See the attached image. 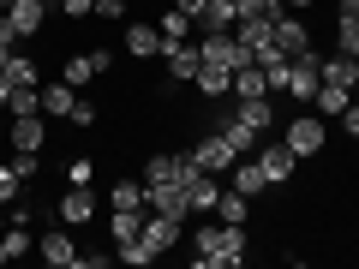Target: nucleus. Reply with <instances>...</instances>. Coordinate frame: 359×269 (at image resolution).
Segmentation results:
<instances>
[{
    "mask_svg": "<svg viewBox=\"0 0 359 269\" xmlns=\"http://www.w3.org/2000/svg\"><path fill=\"white\" fill-rule=\"evenodd\" d=\"M245 257V228L216 221V228H198V263L204 269H233Z\"/></svg>",
    "mask_w": 359,
    "mask_h": 269,
    "instance_id": "obj_1",
    "label": "nucleus"
},
{
    "mask_svg": "<svg viewBox=\"0 0 359 269\" xmlns=\"http://www.w3.org/2000/svg\"><path fill=\"white\" fill-rule=\"evenodd\" d=\"M318 84H323V54L318 48L294 54V60H287V96H294V102H311Z\"/></svg>",
    "mask_w": 359,
    "mask_h": 269,
    "instance_id": "obj_2",
    "label": "nucleus"
},
{
    "mask_svg": "<svg viewBox=\"0 0 359 269\" xmlns=\"http://www.w3.org/2000/svg\"><path fill=\"white\" fill-rule=\"evenodd\" d=\"M198 54H204L210 66H228V72H240L252 54H245L240 36H228V30H204V42H198Z\"/></svg>",
    "mask_w": 359,
    "mask_h": 269,
    "instance_id": "obj_3",
    "label": "nucleus"
},
{
    "mask_svg": "<svg viewBox=\"0 0 359 269\" xmlns=\"http://www.w3.org/2000/svg\"><path fill=\"white\" fill-rule=\"evenodd\" d=\"M216 198H222V174L192 167L186 174V216H216Z\"/></svg>",
    "mask_w": 359,
    "mask_h": 269,
    "instance_id": "obj_4",
    "label": "nucleus"
},
{
    "mask_svg": "<svg viewBox=\"0 0 359 269\" xmlns=\"http://www.w3.org/2000/svg\"><path fill=\"white\" fill-rule=\"evenodd\" d=\"M192 162H198V167H204V174H228V167H233V162H240V156H233V144H228V138H222V132H216V126H210V132H204V138H198V144H192Z\"/></svg>",
    "mask_w": 359,
    "mask_h": 269,
    "instance_id": "obj_5",
    "label": "nucleus"
},
{
    "mask_svg": "<svg viewBox=\"0 0 359 269\" xmlns=\"http://www.w3.org/2000/svg\"><path fill=\"white\" fill-rule=\"evenodd\" d=\"M282 144H287V150H294V156H323V120H311V114L287 120Z\"/></svg>",
    "mask_w": 359,
    "mask_h": 269,
    "instance_id": "obj_6",
    "label": "nucleus"
},
{
    "mask_svg": "<svg viewBox=\"0 0 359 269\" xmlns=\"http://www.w3.org/2000/svg\"><path fill=\"white\" fill-rule=\"evenodd\" d=\"M257 167H264L269 174V186H287V179H294V167H299V156L287 150V144H257Z\"/></svg>",
    "mask_w": 359,
    "mask_h": 269,
    "instance_id": "obj_7",
    "label": "nucleus"
},
{
    "mask_svg": "<svg viewBox=\"0 0 359 269\" xmlns=\"http://www.w3.org/2000/svg\"><path fill=\"white\" fill-rule=\"evenodd\" d=\"M276 48H282L287 60L306 54V48H311V25H306L299 13H276Z\"/></svg>",
    "mask_w": 359,
    "mask_h": 269,
    "instance_id": "obj_8",
    "label": "nucleus"
},
{
    "mask_svg": "<svg viewBox=\"0 0 359 269\" xmlns=\"http://www.w3.org/2000/svg\"><path fill=\"white\" fill-rule=\"evenodd\" d=\"M228 186H233L240 198H264V192H269V174L257 167V156H240V162L228 167Z\"/></svg>",
    "mask_w": 359,
    "mask_h": 269,
    "instance_id": "obj_9",
    "label": "nucleus"
},
{
    "mask_svg": "<svg viewBox=\"0 0 359 269\" xmlns=\"http://www.w3.org/2000/svg\"><path fill=\"white\" fill-rule=\"evenodd\" d=\"M144 204H150L156 216H180V221H186V186H174V179H156V186H144Z\"/></svg>",
    "mask_w": 359,
    "mask_h": 269,
    "instance_id": "obj_10",
    "label": "nucleus"
},
{
    "mask_svg": "<svg viewBox=\"0 0 359 269\" xmlns=\"http://www.w3.org/2000/svg\"><path fill=\"white\" fill-rule=\"evenodd\" d=\"M192 150L186 156H150V162H144V186H156V179H174V186H186V174H192Z\"/></svg>",
    "mask_w": 359,
    "mask_h": 269,
    "instance_id": "obj_11",
    "label": "nucleus"
},
{
    "mask_svg": "<svg viewBox=\"0 0 359 269\" xmlns=\"http://www.w3.org/2000/svg\"><path fill=\"white\" fill-rule=\"evenodd\" d=\"M233 36H240V42H245V54L257 60V54L276 42V18H233Z\"/></svg>",
    "mask_w": 359,
    "mask_h": 269,
    "instance_id": "obj_12",
    "label": "nucleus"
},
{
    "mask_svg": "<svg viewBox=\"0 0 359 269\" xmlns=\"http://www.w3.org/2000/svg\"><path fill=\"white\" fill-rule=\"evenodd\" d=\"M216 132H222V138H228V144H233V156H252V150H257V144H264V138H257V132H252V126H245V120H240V114H233V108H228V114H222V120H216Z\"/></svg>",
    "mask_w": 359,
    "mask_h": 269,
    "instance_id": "obj_13",
    "label": "nucleus"
},
{
    "mask_svg": "<svg viewBox=\"0 0 359 269\" xmlns=\"http://www.w3.org/2000/svg\"><path fill=\"white\" fill-rule=\"evenodd\" d=\"M6 18H13L18 36H36L42 18H48V0H13V6H6Z\"/></svg>",
    "mask_w": 359,
    "mask_h": 269,
    "instance_id": "obj_14",
    "label": "nucleus"
},
{
    "mask_svg": "<svg viewBox=\"0 0 359 269\" xmlns=\"http://www.w3.org/2000/svg\"><path fill=\"white\" fill-rule=\"evenodd\" d=\"M162 60H168V78H174V84H192V78H198V66H204V54H198V48H186V42H174V48H168Z\"/></svg>",
    "mask_w": 359,
    "mask_h": 269,
    "instance_id": "obj_15",
    "label": "nucleus"
},
{
    "mask_svg": "<svg viewBox=\"0 0 359 269\" xmlns=\"http://www.w3.org/2000/svg\"><path fill=\"white\" fill-rule=\"evenodd\" d=\"M192 84H198V96H204V102H222V96L233 90V72H228V66H210V60H204Z\"/></svg>",
    "mask_w": 359,
    "mask_h": 269,
    "instance_id": "obj_16",
    "label": "nucleus"
},
{
    "mask_svg": "<svg viewBox=\"0 0 359 269\" xmlns=\"http://www.w3.org/2000/svg\"><path fill=\"white\" fill-rule=\"evenodd\" d=\"M233 114H240L245 126L257 132V138H269V132H276V108H269V96H252V102H233Z\"/></svg>",
    "mask_w": 359,
    "mask_h": 269,
    "instance_id": "obj_17",
    "label": "nucleus"
},
{
    "mask_svg": "<svg viewBox=\"0 0 359 269\" xmlns=\"http://www.w3.org/2000/svg\"><path fill=\"white\" fill-rule=\"evenodd\" d=\"M90 216H96V198H90V186H72V192L60 198V221H66V228H84Z\"/></svg>",
    "mask_w": 359,
    "mask_h": 269,
    "instance_id": "obj_18",
    "label": "nucleus"
},
{
    "mask_svg": "<svg viewBox=\"0 0 359 269\" xmlns=\"http://www.w3.org/2000/svg\"><path fill=\"white\" fill-rule=\"evenodd\" d=\"M42 144H48L42 114H13V150H42Z\"/></svg>",
    "mask_w": 359,
    "mask_h": 269,
    "instance_id": "obj_19",
    "label": "nucleus"
},
{
    "mask_svg": "<svg viewBox=\"0 0 359 269\" xmlns=\"http://www.w3.org/2000/svg\"><path fill=\"white\" fill-rule=\"evenodd\" d=\"M252 96H269V78L257 60H245L240 72H233V102H252Z\"/></svg>",
    "mask_w": 359,
    "mask_h": 269,
    "instance_id": "obj_20",
    "label": "nucleus"
},
{
    "mask_svg": "<svg viewBox=\"0 0 359 269\" xmlns=\"http://www.w3.org/2000/svg\"><path fill=\"white\" fill-rule=\"evenodd\" d=\"M72 108H78V90L66 84H42V114H54V120H72Z\"/></svg>",
    "mask_w": 359,
    "mask_h": 269,
    "instance_id": "obj_21",
    "label": "nucleus"
},
{
    "mask_svg": "<svg viewBox=\"0 0 359 269\" xmlns=\"http://www.w3.org/2000/svg\"><path fill=\"white\" fill-rule=\"evenodd\" d=\"M126 48H132V60H150V54H162V30L132 18V25H126Z\"/></svg>",
    "mask_w": 359,
    "mask_h": 269,
    "instance_id": "obj_22",
    "label": "nucleus"
},
{
    "mask_svg": "<svg viewBox=\"0 0 359 269\" xmlns=\"http://www.w3.org/2000/svg\"><path fill=\"white\" fill-rule=\"evenodd\" d=\"M36 251H42V263H54V269H72V263H78V245L66 240V233H42Z\"/></svg>",
    "mask_w": 359,
    "mask_h": 269,
    "instance_id": "obj_23",
    "label": "nucleus"
},
{
    "mask_svg": "<svg viewBox=\"0 0 359 269\" xmlns=\"http://www.w3.org/2000/svg\"><path fill=\"white\" fill-rule=\"evenodd\" d=\"M353 72H359V60L353 54H323V84H341V90H353Z\"/></svg>",
    "mask_w": 359,
    "mask_h": 269,
    "instance_id": "obj_24",
    "label": "nucleus"
},
{
    "mask_svg": "<svg viewBox=\"0 0 359 269\" xmlns=\"http://www.w3.org/2000/svg\"><path fill=\"white\" fill-rule=\"evenodd\" d=\"M245 216H252V198H240V192L228 186V192L216 198V221H233V228H245Z\"/></svg>",
    "mask_w": 359,
    "mask_h": 269,
    "instance_id": "obj_25",
    "label": "nucleus"
},
{
    "mask_svg": "<svg viewBox=\"0 0 359 269\" xmlns=\"http://www.w3.org/2000/svg\"><path fill=\"white\" fill-rule=\"evenodd\" d=\"M335 48L359 60V13H341V6H335Z\"/></svg>",
    "mask_w": 359,
    "mask_h": 269,
    "instance_id": "obj_26",
    "label": "nucleus"
},
{
    "mask_svg": "<svg viewBox=\"0 0 359 269\" xmlns=\"http://www.w3.org/2000/svg\"><path fill=\"white\" fill-rule=\"evenodd\" d=\"M156 30H162V54H168L174 42H186V36H192V18H186V13L174 6V13H162V25H156Z\"/></svg>",
    "mask_w": 359,
    "mask_h": 269,
    "instance_id": "obj_27",
    "label": "nucleus"
},
{
    "mask_svg": "<svg viewBox=\"0 0 359 269\" xmlns=\"http://www.w3.org/2000/svg\"><path fill=\"white\" fill-rule=\"evenodd\" d=\"M150 209V204H144ZM144 209H114V245H132L144 233Z\"/></svg>",
    "mask_w": 359,
    "mask_h": 269,
    "instance_id": "obj_28",
    "label": "nucleus"
},
{
    "mask_svg": "<svg viewBox=\"0 0 359 269\" xmlns=\"http://www.w3.org/2000/svg\"><path fill=\"white\" fill-rule=\"evenodd\" d=\"M108 204H114V209H144V179H114Z\"/></svg>",
    "mask_w": 359,
    "mask_h": 269,
    "instance_id": "obj_29",
    "label": "nucleus"
},
{
    "mask_svg": "<svg viewBox=\"0 0 359 269\" xmlns=\"http://www.w3.org/2000/svg\"><path fill=\"white\" fill-rule=\"evenodd\" d=\"M311 102H318L323 114H341V108L353 102V90H341V84H318V96H311Z\"/></svg>",
    "mask_w": 359,
    "mask_h": 269,
    "instance_id": "obj_30",
    "label": "nucleus"
},
{
    "mask_svg": "<svg viewBox=\"0 0 359 269\" xmlns=\"http://www.w3.org/2000/svg\"><path fill=\"white\" fill-rule=\"evenodd\" d=\"M0 251H6V263L30 251V228H25V221H13V228H6V240H0Z\"/></svg>",
    "mask_w": 359,
    "mask_h": 269,
    "instance_id": "obj_31",
    "label": "nucleus"
},
{
    "mask_svg": "<svg viewBox=\"0 0 359 269\" xmlns=\"http://www.w3.org/2000/svg\"><path fill=\"white\" fill-rule=\"evenodd\" d=\"M6 78H13V84H36V60L13 54V60H6Z\"/></svg>",
    "mask_w": 359,
    "mask_h": 269,
    "instance_id": "obj_32",
    "label": "nucleus"
},
{
    "mask_svg": "<svg viewBox=\"0 0 359 269\" xmlns=\"http://www.w3.org/2000/svg\"><path fill=\"white\" fill-rule=\"evenodd\" d=\"M18 186H25V179H18V167L6 162L0 167V204H18Z\"/></svg>",
    "mask_w": 359,
    "mask_h": 269,
    "instance_id": "obj_33",
    "label": "nucleus"
},
{
    "mask_svg": "<svg viewBox=\"0 0 359 269\" xmlns=\"http://www.w3.org/2000/svg\"><path fill=\"white\" fill-rule=\"evenodd\" d=\"M13 167H18V179H36V167H42V150H18V156H13Z\"/></svg>",
    "mask_w": 359,
    "mask_h": 269,
    "instance_id": "obj_34",
    "label": "nucleus"
},
{
    "mask_svg": "<svg viewBox=\"0 0 359 269\" xmlns=\"http://www.w3.org/2000/svg\"><path fill=\"white\" fill-rule=\"evenodd\" d=\"M66 18H96V0H54Z\"/></svg>",
    "mask_w": 359,
    "mask_h": 269,
    "instance_id": "obj_35",
    "label": "nucleus"
},
{
    "mask_svg": "<svg viewBox=\"0 0 359 269\" xmlns=\"http://www.w3.org/2000/svg\"><path fill=\"white\" fill-rule=\"evenodd\" d=\"M96 18H126V0H96Z\"/></svg>",
    "mask_w": 359,
    "mask_h": 269,
    "instance_id": "obj_36",
    "label": "nucleus"
},
{
    "mask_svg": "<svg viewBox=\"0 0 359 269\" xmlns=\"http://www.w3.org/2000/svg\"><path fill=\"white\" fill-rule=\"evenodd\" d=\"M174 6H180V13H186V18H192V25H198V13H204L210 0H174Z\"/></svg>",
    "mask_w": 359,
    "mask_h": 269,
    "instance_id": "obj_37",
    "label": "nucleus"
},
{
    "mask_svg": "<svg viewBox=\"0 0 359 269\" xmlns=\"http://www.w3.org/2000/svg\"><path fill=\"white\" fill-rule=\"evenodd\" d=\"M13 90H18V84H13V78H6V72H0V108L13 102Z\"/></svg>",
    "mask_w": 359,
    "mask_h": 269,
    "instance_id": "obj_38",
    "label": "nucleus"
},
{
    "mask_svg": "<svg viewBox=\"0 0 359 269\" xmlns=\"http://www.w3.org/2000/svg\"><path fill=\"white\" fill-rule=\"evenodd\" d=\"M13 54H18V42H6V36H0V72H6V60H13Z\"/></svg>",
    "mask_w": 359,
    "mask_h": 269,
    "instance_id": "obj_39",
    "label": "nucleus"
},
{
    "mask_svg": "<svg viewBox=\"0 0 359 269\" xmlns=\"http://www.w3.org/2000/svg\"><path fill=\"white\" fill-rule=\"evenodd\" d=\"M311 6H318V0H287V13H311Z\"/></svg>",
    "mask_w": 359,
    "mask_h": 269,
    "instance_id": "obj_40",
    "label": "nucleus"
},
{
    "mask_svg": "<svg viewBox=\"0 0 359 269\" xmlns=\"http://www.w3.org/2000/svg\"><path fill=\"white\" fill-rule=\"evenodd\" d=\"M341 13H359V0H341Z\"/></svg>",
    "mask_w": 359,
    "mask_h": 269,
    "instance_id": "obj_41",
    "label": "nucleus"
},
{
    "mask_svg": "<svg viewBox=\"0 0 359 269\" xmlns=\"http://www.w3.org/2000/svg\"><path fill=\"white\" fill-rule=\"evenodd\" d=\"M353 102H359V72H353Z\"/></svg>",
    "mask_w": 359,
    "mask_h": 269,
    "instance_id": "obj_42",
    "label": "nucleus"
},
{
    "mask_svg": "<svg viewBox=\"0 0 359 269\" xmlns=\"http://www.w3.org/2000/svg\"><path fill=\"white\" fill-rule=\"evenodd\" d=\"M0 263H6V251H0Z\"/></svg>",
    "mask_w": 359,
    "mask_h": 269,
    "instance_id": "obj_43",
    "label": "nucleus"
}]
</instances>
